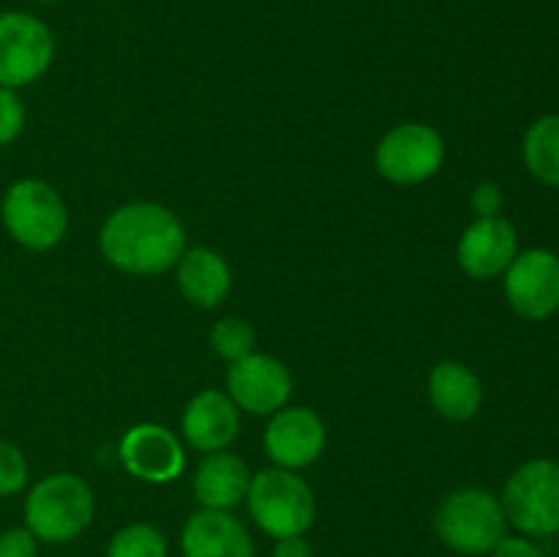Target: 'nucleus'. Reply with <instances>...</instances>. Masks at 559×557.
I'll list each match as a JSON object with an SVG mask.
<instances>
[{
    "mask_svg": "<svg viewBox=\"0 0 559 557\" xmlns=\"http://www.w3.org/2000/svg\"><path fill=\"white\" fill-rule=\"evenodd\" d=\"M104 260L131 276H158L178 265L186 229L178 213L162 202H129L112 211L98 233Z\"/></svg>",
    "mask_w": 559,
    "mask_h": 557,
    "instance_id": "1",
    "label": "nucleus"
},
{
    "mask_svg": "<svg viewBox=\"0 0 559 557\" xmlns=\"http://www.w3.org/2000/svg\"><path fill=\"white\" fill-rule=\"evenodd\" d=\"M96 497L91 484L74 473H49L27 489L22 519L38 544H69L93 522Z\"/></svg>",
    "mask_w": 559,
    "mask_h": 557,
    "instance_id": "2",
    "label": "nucleus"
},
{
    "mask_svg": "<svg viewBox=\"0 0 559 557\" xmlns=\"http://www.w3.org/2000/svg\"><path fill=\"white\" fill-rule=\"evenodd\" d=\"M435 533L448 549L467 557L491 555L508 535V519L500 497L480 486H462L448 491L437 506Z\"/></svg>",
    "mask_w": 559,
    "mask_h": 557,
    "instance_id": "3",
    "label": "nucleus"
},
{
    "mask_svg": "<svg viewBox=\"0 0 559 557\" xmlns=\"http://www.w3.org/2000/svg\"><path fill=\"white\" fill-rule=\"evenodd\" d=\"M0 222L22 249L49 251L69 233V208L52 183L20 178L3 191Z\"/></svg>",
    "mask_w": 559,
    "mask_h": 557,
    "instance_id": "4",
    "label": "nucleus"
},
{
    "mask_svg": "<svg viewBox=\"0 0 559 557\" xmlns=\"http://www.w3.org/2000/svg\"><path fill=\"white\" fill-rule=\"evenodd\" d=\"M246 508L257 528L273 541L306 535L317 519V497L295 470L267 467L251 475Z\"/></svg>",
    "mask_w": 559,
    "mask_h": 557,
    "instance_id": "5",
    "label": "nucleus"
},
{
    "mask_svg": "<svg viewBox=\"0 0 559 557\" xmlns=\"http://www.w3.org/2000/svg\"><path fill=\"white\" fill-rule=\"evenodd\" d=\"M502 511L511 528L527 538L559 533V462L530 459L508 475L502 486Z\"/></svg>",
    "mask_w": 559,
    "mask_h": 557,
    "instance_id": "6",
    "label": "nucleus"
},
{
    "mask_svg": "<svg viewBox=\"0 0 559 557\" xmlns=\"http://www.w3.org/2000/svg\"><path fill=\"white\" fill-rule=\"evenodd\" d=\"M55 60V36L31 11H0V87L33 85Z\"/></svg>",
    "mask_w": 559,
    "mask_h": 557,
    "instance_id": "7",
    "label": "nucleus"
},
{
    "mask_svg": "<svg viewBox=\"0 0 559 557\" xmlns=\"http://www.w3.org/2000/svg\"><path fill=\"white\" fill-rule=\"evenodd\" d=\"M445 162V140L429 123H399L377 142L374 167L388 183L415 186L435 178Z\"/></svg>",
    "mask_w": 559,
    "mask_h": 557,
    "instance_id": "8",
    "label": "nucleus"
},
{
    "mask_svg": "<svg viewBox=\"0 0 559 557\" xmlns=\"http://www.w3.org/2000/svg\"><path fill=\"white\" fill-rule=\"evenodd\" d=\"M508 306L527 322H544L559 311V254L544 246L524 249L502 273Z\"/></svg>",
    "mask_w": 559,
    "mask_h": 557,
    "instance_id": "9",
    "label": "nucleus"
},
{
    "mask_svg": "<svg viewBox=\"0 0 559 557\" xmlns=\"http://www.w3.org/2000/svg\"><path fill=\"white\" fill-rule=\"evenodd\" d=\"M227 396L233 399L240 413L273 415L287 407L293 396V371L287 364L267 353H251L235 360L227 369Z\"/></svg>",
    "mask_w": 559,
    "mask_h": 557,
    "instance_id": "10",
    "label": "nucleus"
},
{
    "mask_svg": "<svg viewBox=\"0 0 559 557\" xmlns=\"http://www.w3.org/2000/svg\"><path fill=\"white\" fill-rule=\"evenodd\" d=\"M328 431L320 415L311 407H282L271 415L262 435L267 459L273 467L304 470L311 467L325 451Z\"/></svg>",
    "mask_w": 559,
    "mask_h": 557,
    "instance_id": "11",
    "label": "nucleus"
},
{
    "mask_svg": "<svg viewBox=\"0 0 559 557\" xmlns=\"http://www.w3.org/2000/svg\"><path fill=\"white\" fill-rule=\"evenodd\" d=\"M118 457L126 473L145 484H169L186 470V451L178 437L162 424H136L123 435Z\"/></svg>",
    "mask_w": 559,
    "mask_h": 557,
    "instance_id": "12",
    "label": "nucleus"
},
{
    "mask_svg": "<svg viewBox=\"0 0 559 557\" xmlns=\"http://www.w3.org/2000/svg\"><path fill=\"white\" fill-rule=\"evenodd\" d=\"M519 251V233L511 218L480 216L459 238L456 262L469 278L489 282L508 271Z\"/></svg>",
    "mask_w": 559,
    "mask_h": 557,
    "instance_id": "13",
    "label": "nucleus"
},
{
    "mask_svg": "<svg viewBox=\"0 0 559 557\" xmlns=\"http://www.w3.org/2000/svg\"><path fill=\"white\" fill-rule=\"evenodd\" d=\"M180 431L194 451H227L240 435V410L235 407L227 391L207 388L189 399L180 418Z\"/></svg>",
    "mask_w": 559,
    "mask_h": 557,
    "instance_id": "14",
    "label": "nucleus"
},
{
    "mask_svg": "<svg viewBox=\"0 0 559 557\" xmlns=\"http://www.w3.org/2000/svg\"><path fill=\"white\" fill-rule=\"evenodd\" d=\"M183 557H254V538L233 511L200 508L180 530Z\"/></svg>",
    "mask_w": 559,
    "mask_h": 557,
    "instance_id": "15",
    "label": "nucleus"
},
{
    "mask_svg": "<svg viewBox=\"0 0 559 557\" xmlns=\"http://www.w3.org/2000/svg\"><path fill=\"white\" fill-rule=\"evenodd\" d=\"M251 470L238 453L213 451L202 457L197 464L194 478H191V489H194L197 502L202 508H213V511H233L246 500V491L251 484Z\"/></svg>",
    "mask_w": 559,
    "mask_h": 557,
    "instance_id": "16",
    "label": "nucleus"
},
{
    "mask_svg": "<svg viewBox=\"0 0 559 557\" xmlns=\"http://www.w3.org/2000/svg\"><path fill=\"white\" fill-rule=\"evenodd\" d=\"M175 278H178L180 295L197 309H216L229 298V289H233L229 262L207 246L186 249L175 265Z\"/></svg>",
    "mask_w": 559,
    "mask_h": 557,
    "instance_id": "17",
    "label": "nucleus"
},
{
    "mask_svg": "<svg viewBox=\"0 0 559 557\" xmlns=\"http://www.w3.org/2000/svg\"><path fill=\"white\" fill-rule=\"evenodd\" d=\"M429 402L445 420H473L484 407L480 377L462 360H440L429 375Z\"/></svg>",
    "mask_w": 559,
    "mask_h": 557,
    "instance_id": "18",
    "label": "nucleus"
},
{
    "mask_svg": "<svg viewBox=\"0 0 559 557\" xmlns=\"http://www.w3.org/2000/svg\"><path fill=\"white\" fill-rule=\"evenodd\" d=\"M522 158L538 183L559 189V115H540L527 126L522 140Z\"/></svg>",
    "mask_w": 559,
    "mask_h": 557,
    "instance_id": "19",
    "label": "nucleus"
},
{
    "mask_svg": "<svg viewBox=\"0 0 559 557\" xmlns=\"http://www.w3.org/2000/svg\"><path fill=\"white\" fill-rule=\"evenodd\" d=\"M104 557H169V541L156 524L134 522L109 538Z\"/></svg>",
    "mask_w": 559,
    "mask_h": 557,
    "instance_id": "20",
    "label": "nucleus"
},
{
    "mask_svg": "<svg viewBox=\"0 0 559 557\" xmlns=\"http://www.w3.org/2000/svg\"><path fill=\"white\" fill-rule=\"evenodd\" d=\"M211 347L227 364L246 358L257 347V331L240 317H222L211 331Z\"/></svg>",
    "mask_w": 559,
    "mask_h": 557,
    "instance_id": "21",
    "label": "nucleus"
},
{
    "mask_svg": "<svg viewBox=\"0 0 559 557\" xmlns=\"http://www.w3.org/2000/svg\"><path fill=\"white\" fill-rule=\"evenodd\" d=\"M31 478V467L20 446L0 440V497L20 495Z\"/></svg>",
    "mask_w": 559,
    "mask_h": 557,
    "instance_id": "22",
    "label": "nucleus"
},
{
    "mask_svg": "<svg viewBox=\"0 0 559 557\" xmlns=\"http://www.w3.org/2000/svg\"><path fill=\"white\" fill-rule=\"evenodd\" d=\"M25 120L27 112L20 91H14V87H0V147L20 140V134L25 131Z\"/></svg>",
    "mask_w": 559,
    "mask_h": 557,
    "instance_id": "23",
    "label": "nucleus"
},
{
    "mask_svg": "<svg viewBox=\"0 0 559 557\" xmlns=\"http://www.w3.org/2000/svg\"><path fill=\"white\" fill-rule=\"evenodd\" d=\"M0 557H38V541L31 530L9 528L0 533Z\"/></svg>",
    "mask_w": 559,
    "mask_h": 557,
    "instance_id": "24",
    "label": "nucleus"
},
{
    "mask_svg": "<svg viewBox=\"0 0 559 557\" xmlns=\"http://www.w3.org/2000/svg\"><path fill=\"white\" fill-rule=\"evenodd\" d=\"M489 557H546L544 549L535 544V538H527V535H506L500 544L491 549Z\"/></svg>",
    "mask_w": 559,
    "mask_h": 557,
    "instance_id": "25",
    "label": "nucleus"
},
{
    "mask_svg": "<svg viewBox=\"0 0 559 557\" xmlns=\"http://www.w3.org/2000/svg\"><path fill=\"white\" fill-rule=\"evenodd\" d=\"M502 189L497 183H491V180H486V183H480L478 189L473 191V211L480 216H500L502 211Z\"/></svg>",
    "mask_w": 559,
    "mask_h": 557,
    "instance_id": "26",
    "label": "nucleus"
},
{
    "mask_svg": "<svg viewBox=\"0 0 559 557\" xmlns=\"http://www.w3.org/2000/svg\"><path fill=\"white\" fill-rule=\"evenodd\" d=\"M273 557H314L309 541L304 535H289V538H278L273 546Z\"/></svg>",
    "mask_w": 559,
    "mask_h": 557,
    "instance_id": "27",
    "label": "nucleus"
},
{
    "mask_svg": "<svg viewBox=\"0 0 559 557\" xmlns=\"http://www.w3.org/2000/svg\"><path fill=\"white\" fill-rule=\"evenodd\" d=\"M33 3H44V5H49V3H60V0H33Z\"/></svg>",
    "mask_w": 559,
    "mask_h": 557,
    "instance_id": "28",
    "label": "nucleus"
}]
</instances>
